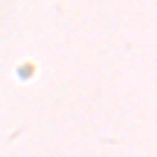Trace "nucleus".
Instances as JSON below:
<instances>
[]
</instances>
